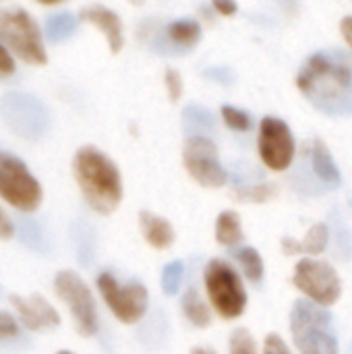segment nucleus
Here are the masks:
<instances>
[{
  "instance_id": "obj_6",
  "label": "nucleus",
  "mask_w": 352,
  "mask_h": 354,
  "mask_svg": "<svg viewBox=\"0 0 352 354\" xmlns=\"http://www.w3.org/2000/svg\"><path fill=\"white\" fill-rule=\"evenodd\" d=\"M0 199L10 207L33 214L44 199L39 180L31 174L27 164L15 153L0 147Z\"/></svg>"
},
{
  "instance_id": "obj_22",
  "label": "nucleus",
  "mask_w": 352,
  "mask_h": 354,
  "mask_svg": "<svg viewBox=\"0 0 352 354\" xmlns=\"http://www.w3.org/2000/svg\"><path fill=\"white\" fill-rule=\"evenodd\" d=\"M180 309H183L185 317L195 328H207V326H212V311H210V307L205 305V301L201 299V295L195 288H189L183 295Z\"/></svg>"
},
{
  "instance_id": "obj_7",
  "label": "nucleus",
  "mask_w": 352,
  "mask_h": 354,
  "mask_svg": "<svg viewBox=\"0 0 352 354\" xmlns=\"http://www.w3.org/2000/svg\"><path fill=\"white\" fill-rule=\"evenodd\" d=\"M2 122L21 139L35 141L50 129V110L41 100L25 91H8L0 97Z\"/></svg>"
},
{
  "instance_id": "obj_33",
  "label": "nucleus",
  "mask_w": 352,
  "mask_h": 354,
  "mask_svg": "<svg viewBox=\"0 0 352 354\" xmlns=\"http://www.w3.org/2000/svg\"><path fill=\"white\" fill-rule=\"evenodd\" d=\"M17 228L15 222L10 220V216L6 214V209L0 205V241H10L15 236Z\"/></svg>"
},
{
  "instance_id": "obj_4",
  "label": "nucleus",
  "mask_w": 352,
  "mask_h": 354,
  "mask_svg": "<svg viewBox=\"0 0 352 354\" xmlns=\"http://www.w3.org/2000/svg\"><path fill=\"white\" fill-rule=\"evenodd\" d=\"M0 41L25 64L44 66L48 62L44 31L33 15L21 6L0 8Z\"/></svg>"
},
{
  "instance_id": "obj_17",
  "label": "nucleus",
  "mask_w": 352,
  "mask_h": 354,
  "mask_svg": "<svg viewBox=\"0 0 352 354\" xmlns=\"http://www.w3.org/2000/svg\"><path fill=\"white\" fill-rule=\"evenodd\" d=\"M139 228H141V234H143L145 243L151 245L158 251L172 247V243L176 239L174 226L166 218H162V216H158L154 212H147V209L139 212Z\"/></svg>"
},
{
  "instance_id": "obj_21",
  "label": "nucleus",
  "mask_w": 352,
  "mask_h": 354,
  "mask_svg": "<svg viewBox=\"0 0 352 354\" xmlns=\"http://www.w3.org/2000/svg\"><path fill=\"white\" fill-rule=\"evenodd\" d=\"M245 239L241 216L232 209H224L216 220V241L222 247H239Z\"/></svg>"
},
{
  "instance_id": "obj_5",
  "label": "nucleus",
  "mask_w": 352,
  "mask_h": 354,
  "mask_svg": "<svg viewBox=\"0 0 352 354\" xmlns=\"http://www.w3.org/2000/svg\"><path fill=\"white\" fill-rule=\"evenodd\" d=\"M203 284L212 307L224 319H237L247 309V290L239 272L222 261L210 259L203 270Z\"/></svg>"
},
{
  "instance_id": "obj_1",
  "label": "nucleus",
  "mask_w": 352,
  "mask_h": 354,
  "mask_svg": "<svg viewBox=\"0 0 352 354\" xmlns=\"http://www.w3.org/2000/svg\"><path fill=\"white\" fill-rule=\"evenodd\" d=\"M297 87L326 116L352 114V56L340 48L313 52L299 68Z\"/></svg>"
},
{
  "instance_id": "obj_25",
  "label": "nucleus",
  "mask_w": 352,
  "mask_h": 354,
  "mask_svg": "<svg viewBox=\"0 0 352 354\" xmlns=\"http://www.w3.org/2000/svg\"><path fill=\"white\" fill-rule=\"evenodd\" d=\"M183 278H185V263L180 259H174V261H168L162 270V292L166 297H174L178 295L180 290V284H183Z\"/></svg>"
},
{
  "instance_id": "obj_13",
  "label": "nucleus",
  "mask_w": 352,
  "mask_h": 354,
  "mask_svg": "<svg viewBox=\"0 0 352 354\" xmlns=\"http://www.w3.org/2000/svg\"><path fill=\"white\" fill-rule=\"evenodd\" d=\"M305 158H307V166H309V176L299 172V178L303 180V187H301L303 193L334 191L342 185L340 168L336 166V160L332 158L326 141L311 139L305 145Z\"/></svg>"
},
{
  "instance_id": "obj_32",
  "label": "nucleus",
  "mask_w": 352,
  "mask_h": 354,
  "mask_svg": "<svg viewBox=\"0 0 352 354\" xmlns=\"http://www.w3.org/2000/svg\"><path fill=\"white\" fill-rule=\"evenodd\" d=\"M15 56L2 46V41H0V79H4V77H10L12 73H15Z\"/></svg>"
},
{
  "instance_id": "obj_27",
  "label": "nucleus",
  "mask_w": 352,
  "mask_h": 354,
  "mask_svg": "<svg viewBox=\"0 0 352 354\" xmlns=\"http://www.w3.org/2000/svg\"><path fill=\"white\" fill-rule=\"evenodd\" d=\"M228 351H230V354H259L257 353L255 338H253L251 332L245 330V328H239V330H234V332L230 334Z\"/></svg>"
},
{
  "instance_id": "obj_28",
  "label": "nucleus",
  "mask_w": 352,
  "mask_h": 354,
  "mask_svg": "<svg viewBox=\"0 0 352 354\" xmlns=\"http://www.w3.org/2000/svg\"><path fill=\"white\" fill-rule=\"evenodd\" d=\"M164 85H166V91L170 95V102H178L183 97V91H185V85H183V77L176 68L168 66L164 71Z\"/></svg>"
},
{
  "instance_id": "obj_8",
  "label": "nucleus",
  "mask_w": 352,
  "mask_h": 354,
  "mask_svg": "<svg viewBox=\"0 0 352 354\" xmlns=\"http://www.w3.org/2000/svg\"><path fill=\"white\" fill-rule=\"evenodd\" d=\"M54 290L58 299L66 305L75 330L83 338H91L100 330L98 305L87 282L73 270H60L54 276Z\"/></svg>"
},
{
  "instance_id": "obj_19",
  "label": "nucleus",
  "mask_w": 352,
  "mask_h": 354,
  "mask_svg": "<svg viewBox=\"0 0 352 354\" xmlns=\"http://www.w3.org/2000/svg\"><path fill=\"white\" fill-rule=\"evenodd\" d=\"M183 129L189 133V137H207L218 129V118L210 108L189 104L183 110Z\"/></svg>"
},
{
  "instance_id": "obj_29",
  "label": "nucleus",
  "mask_w": 352,
  "mask_h": 354,
  "mask_svg": "<svg viewBox=\"0 0 352 354\" xmlns=\"http://www.w3.org/2000/svg\"><path fill=\"white\" fill-rule=\"evenodd\" d=\"M201 75L220 85H230L234 81V71L230 66H210V68L201 71Z\"/></svg>"
},
{
  "instance_id": "obj_34",
  "label": "nucleus",
  "mask_w": 352,
  "mask_h": 354,
  "mask_svg": "<svg viewBox=\"0 0 352 354\" xmlns=\"http://www.w3.org/2000/svg\"><path fill=\"white\" fill-rule=\"evenodd\" d=\"M212 8H214L216 12H220L222 17H232V15H237V10H239V6H237L234 2H214Z\"/></svg>"
},
{
  "instance_id": "obj_9",
  "label": "nucleus",
  "mask_w": 352,
  "mask_h": 354,
  "mask_svg": "<svg viewBox=\"0 0 352 354\" xmlns=\"http://www.w3.org/2000/svg\"><path fill=\"white\" fill-rule=\"evenodd\" d=\"M95 286L106 303V307L112 311V315L124 324L133 326L143 319L149 307V292L143 282L131 280L127 284H120L110 272H102L95 280Z\"/></svg>"
},
{
  "instance_id": "obj_24",
  "label": "nucleus",
  "mask_w": 352,
  "mask_h": 354,
  "mask_svg": "<svg viewBox=\"0 0 352 354\" xmlns=\"http://www.w3.org/2000/svg\"><path fill=\"white\" fill-rule=\"evenodd\" d=\"M234 195L243 203H266L278 195V187L274 183H251L234 189Z\"/></svg>"
},
{
  "instance_id": "obj_31",
  "label": "nucleus",
  "mask_w": 352,
  "mask_h": 354,
  "mask_svg": "<svg viewBox=\"0 0 352 354\" xmlns=\"http://www.w3.org/2000/svg\"><path fill=\"white\" fill-rule=\"evenodd\" d=\"M263 354H293L288 344L278 334H268L263 342Z\"/></svg>"
},
{
  "instance_id": "obj_23",
  "label": "nucleus",
  "mask_w": 352,
  "mask_h": 354,
  "mask_svg": "<svg viewBox=\"0 0 352 354\" xmlns=\"http://www.w3.org/2000/svg\"><path fill=\"white\" fill-rule=\"evenodd\" d=\"M232 255H234V261L239 263V268L243 270L245 278L249 282H253L255 286H259L266 276V266H263L259 251L255 247H239Z\"/></svg>"
},
{
  "instance_id": "obj_30",
  "label": "nucleus",
  "mask_w": 352,
  "mask_h": 354,
  "mask_svg": "<svg viewBox=\"0 0 352 354\" xmlns=\"http://www.w3.org/2000/svg\"><path fill=\"white\" fill-rule=\"evenodd\" d=\"M19 336V322L8 311H0V340H12Z\"/></svg>"
},
{
  "instance_id": "obj_18",
  "label": "nucleus",
  "mask_w": 352,
  "mask_h": 354,
  "mask_svg": "<svg viewBox=\"0 0 352 354\" xmlns=\"http://www.w3.org/2000/svg\"><path fill=\"white\" fill-rule=\"evenodd\" d=\"M330 226L319 222V224H313L309 228V232L305 234L303 241H297V239H282V251L286 255H319L328 249L330 245Z\"/></svg>"
},
{
  "instance_id": "obj_11",
  "label": "nucleus",
  "mask_w": 352,
  "mask_h": 354,
  "mask_svg": "<svg viewBox=\"0 0 352 354\" xmlns=\"http://www.w3.org/2000/svg\"><path fill=\"white\" fill-rule=\"evenodd\" d=\"M257 151L263 166H268L270 170H288L297 156V141L288 122L278 116H263L257 133Z\"/></svg>"
},
{
  "instance_id": "obj_12",
  "label": "nucleus",
  "mask_w": 352,
  "mask_h": 354,
  "mask_svg": "<svg viewBox=\"0 0 352 354\" xmlns=\"http://www.w3.org/2000/svg\"><path fill=\"white\" fill-rule=\"evenodd\" d=\"M183 164L201 187L218 189L228 183V172L210 137H187L183 145Z\"/></svg>"
},
{
  "instance_id": "obj_26",
  "label": "nucleus",
  "mask_w": 352,
  "mask_h": 354,
  "mask_svg": "<svg viewBox=\"0 0 352 354\" xmlns=\"http://www.w3.org/2000/svg\"><path fill=\"white\" fill-rule=\"evenodd\" d=\"M220 116H222V120L226 122V127H228V129H232V131L249 133V131L253 129V116H251L249 112H245V110L237 108V106H230V104L222 106Z\"/></svg>"
},
{
  "instance_id": "obj_37",
  "label": "nucleus",
  "mask_w": 352,
  "mask_h": 354,
  "mask_svg": "<svg viewBox=\"0 0 352 354\" xmlns=\"http://www.w3.org/2000/svg\"><path fill=\"white\" fill-rule=\"evenodd\" d=\"M56 354H75V353H71V351H58Z\"/></svg>"
},
{
  "instance_id": "obj_38",
  "label": "nucleus",
  "mask_w": 352,
  "mask_h": 354,
  "mask_svg": "<svg viewBox=\"0 0 352 354\" xmlns=\"http://www.w3.org/2000/svg\"><path fill=\"white\" fill-rule=\"evenodd\" d=\"M349 354H352V342H351V344H349Z\"/></svg>"
},
{
  "instance_id": "obj_35",
  "label": "nucleus",
  "mask_w": 352,
  "mask_h": 354,
  "mask_svg": "<svg viewBox=\"0 0 352 354\" xmlns=\"http://www.w3.org/2000/svg\"><path fill=\"white\" fill-rule=\"evenodd\" d=\"M340 33H342V37L346 39V44H349V48L352 50V17H344L342 21H340Z\"/></svg>"
},
{
  "instance_id": "obj_16",
  "label": "nucleus",
  "mask_w": 352,
  "mask_h": 354,
  "mask_svg": "<svg viewBox=\"0 0 352 354\" xmlns=\"http://www.w3.org/2000/svg\"><path fill=\"white\" fill-rule=\"evenodd\" d=\"M77 17H79V21L91 23L95 29L102 31L112 54H118L122 50L124 27H122V19L118 17V12H114L112 8H108L104 4H85L79 8Z\"/></svg>"
},
{
  "instance_id": "obj_15",
  "label": "nucleus",
  "mask_w": 352,
  "mask_h": 354,
  "mask_svg": "<svg viewBox=\"0 0 352 354\" xmlns=\"http://www.w3.org/2000/svg\"><path fill=\"white\" fill-rule=\"evenodd\" d=\"M8 301H10L19 322L29 332H44V330H54L60 326V313L39 292H33L29 297L10 295Z\"/></svg>"
},
{
  "instance_id": "obj_10",
  "label": "nucleus",
  "mask_w": 352,
  "mask_h": 354,
  "mask_svg": "<svg viewBox=\"0 0 352 354\" xmlns=\"http://www.w3.org/2000/svg\"><path fill=\"white\" fill-rule=\"evenodd\" d=\"M293 284L319 307L336 305L342 297V280L336 268L315 257H303L297 261Z\"/></svg>"
},
{
  "instance_id": "obj_3",
  "label": "nucleus",
  "mask_w": 352,
  "mask_h": 354,
  "mask_svg": "<svg viewBox=\"0 0 352 354\" xmlns=\"http://www.w3.org/2000/svg\"><path fill=\"white\" fill-rule=\"evenodd\" d=\"M290 334L301 354H340L330 311L307 299L293 305Z\"/></svg>"
},
{
  "instance_id": "obj_20",
  "label": "nucleus",
  "mask_w": 352,
  "mask_h": 354,
  "mask_svg": "<svg viewBox=\"0 0 352 354\" xmlns=\"http://www.w3.org/2000/svg\"><path fill=\"white\" fill-rule=\"evenodd\" d=\"M77 27H79V17L77 15L68 12V10L52 12L44 21V37L58 44V41H64L71 35H75Z\"/></svg>"
},
{
  "instance_id": "obj_14",
  "label": "nucleus",
  "mask_w": 352,
  "mask_h": 354,
  "mask_svg": "<svg viewBox=\"0 0 352 354\" xmlns=\"http://www.w3.org/2000/svg\"><path fill=\"white\" fill-rule=\"evenodd\" d=\"M203 37L201 23L193 17H180L170 21L162 31L149 35V46L162 56H183L191 52Z\"/></svg>"
},
{
  "instance_id": "obj_36",
  "label": "nucleus",
  "mask_w": 352,
  "mask_h": 354,
  "mask_svg": "<svg viewBox=\"0 0 352 354\" xmlns=\"http://www.w3.org/2000/svg\"><path fill=\"white\" fill-rule=\"evenodd\" d=\"M191 354H218L212 346H195L193 351H191Z\"/></svg>"
},
{
  "instance_id": "obj_2",
  "label": "nucleus",
  "mask_w": 352,
  "mask_h": 354,
  "mask_svg": "<svg viewBox=\"0 0 352 354\" xmlns=\"http://www.w3.org/2000/svg\"><path fill=\"white\" fill-rule=\"evenodd\" d=\"M73 178L85 203L102 216H110L122 201V176L110 156L95 145H83L73 156Z\"/></svg>"
}]
</instances>
